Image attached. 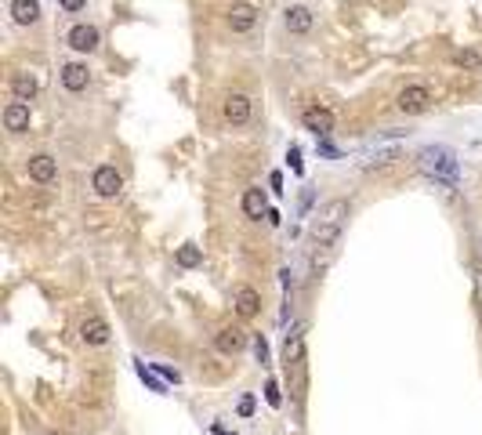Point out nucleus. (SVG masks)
Returning a JSON list of instances; mask_svg holds the SVG:
<instances>
[{
  "label": "nucleus",
  "mask_w": 482,
  "mask_h": 435,
  "mask_svg": "<svg viewBox=\"0 0 482 435\" xmlns=\"http://www.w3.org/2000/svg\"><path fill=\"white\" fill-rule=\"evenodd\" d=\"M345 218H348V203L345 200H330L316 222H312V272H319L326 265V257L333 254L341 239V229H345Z\"/></svg>",
  "instance_id": "nucleus-1"
},
{
  "label": "nucleus",
  "mask_w": 482,
  "mask_h": 435,
  "mask_svg": "<svg viewBox=\"0 0 482 435\" xmlns=\"http://www.w3.org/2000/svg\"><path fill=\"white\" fill-rule=\"evenodd\" d=\"M417 160H421V170L428 174V178L443 182V185H457V156H453V149L428 145V149H421Z\"/></svg>",
  "instance_id": "nucleus-2"
},
{
  "label": "nucleus",
  "mask_w": 482,
  "mask_h": 435,
  "mask_svg": "<svg viewBox=\"0 0 482 435\" xmlns=\"http://www.w3.org/2000/svg\"><path fill=\"white\" fill-rule=\"evenodd\" d=\"M428 105H432V91H428L425 83H406L403 91H399V98H395V109H399V113H406V116L425 113Z\"/></svg>",
  "instance_id": "nucleus-3"
},
{
  "label": "nucleus",
  "mask_w": 482,
  "mask_h": 435,
  "mask_svg": "<svg viewBox=\"0 0 482 435\" xmlns=\"http://www.w3.org/2000/svg\"><path fill=\"white\" fill-rule=\"evenodd\" d=\"M91 189L102 196V200H113V196L123 189V178H120V170L116 167H109V163H102V167H95V174H91Z\"/></svg>",
  "instance_id": "nucleus-4"
},
{
  "label": "nucleus",
  "mask_w": 482,
  "mask_h": 435,
  "mask_svg": "<svg viewBox=\"0 0 482 435\" xmlns=\"http://www.w3.org/2000/svg\"><path fill=\"white\" fill-rule=\"evenodd\" d=\"M98 26H91V22H80V26H73L69 29V36H66V44L73 51H80V55H91L95 48H98Z\"/></svg>",
  "instance_id": "nucleus-5"
},
{
  "label": "nucleus",
  "mask_w": 482,
  "mask_h": 435,
  "mask_svg": "<svg viewBox=\"0 0 482 435\" xmlns=\"http://www.w3.org/2000/svg\"><path fill=\"white\" fill-rule=\"evenodd\" d=\"M301 123L316 138H326L330 130H333V113H330V109H323V105H308L305 113H301Z\"/></svg>",
  "instance_id": "nucleus-6"
},
{
  "label": "nucleus",
  "mask_w": 482,
  "mask_h": 435,
  "mask_svg": "<svg viewBox=\"0 0 482 435\" xmlns=\"http://www.w3.org/2000/svg\"><path fill=\"white\" fill-rule=\"evenodd\" d=\"M258 8L254 4H247V0H236L233 8H228V26H233V33H247V29H254V22H258Z\"/></svg>",
  "instance_id": "nucleus-7"
},
{
  "label": "nucleus",
  "mask_w": 482,
  "mask_h": 435,
  "mask_svg": "<svg viewBox=\"0 0 482 435\" xmlns=\"http://www.w3.org/2000/svg\"><path fill=\"white\" fill-rule=\"evenodd\" d=\"M283 359H287V370H301V363H305V337H301V326H290V330H287Z\"/></svg>",
  "instance_id": "nucleus-8"
},
{
  "label": "nucleus",
  "mask_w": 482,
  "mask_h": 435,
  "mask_svg": "<svg viewBox=\"0 0 482 435\" xmlns=\"http://www.w3.org/2000/svg\"><path fill=\"white\" fill-rule=\"evenodd\" d=\"M221 113H225V120H228V123L243 127V123L250 120V98H247V95H240V91L225 95V102H221Z\"/></svg>",
  "instance_id": "nucleus-9"
},
{
  "label": "nucleus",
  "mask_w": 482,
  "mask_h": 435,
  "mask_svg": "<svg viewBox=\"0 0 482 435\" xmlns=\"http://www.w3.org/2000/svg\"><path fill=\"white\" fill-rule=\"evenodd\" d=\"M80 341L91 344V348L106 344V341H109V323L102 319V316H88V319L80 323Z\"/></svg>",
  "instance_id": "nucleus-10"
},
{
  "label": "nucleus",
  "mask_w": 482,
  "mask_h": 435,
  "mask_svg": "<svg viewBox=\"0 0 482 435\" xmlns=\"http://www.w3.org/2000/svg\"><path fill=\"white\" fill-rule=\"evenodd\" d=\"M312 22H316V15H312V8H305V4H290L287 11H283V26L290 29V33H308L312 29Z\"/></svg>",
  "instance_id": "nucleus-11"
},
{
  "label": "nucleus",
  "mask_w": 482,
  "mask_h": 435,
  "mask_svg": "<svg viewBox=\"0 0 482 435\" xmlns=\"http://www.w3.org/2000/svg\"><path fill=\"white\" fill-rule=\"evenodd\" d=\"M88 80H91V69L83 62H66L62 65V87H66V91H83V87H88Z\"/></svg>",
  "instance_id": "nucleus-12"
},
{
  "label": "nucleus",
  "mask_w": 482,
  "mask_h": 435,
  "mask_svg": "<svg viewBox=\"0 0 482 435\" xmlns=\"http://www.w3.org/2000/svg\"><path fill=\"white\" fill-rule=\"evenodd\" d=\"M26 167H29V178L40 182V185L55 182V174H58V163H55V156H48V152H36V156H29Z\"/></svg>",
  "instance_id": "nucleus-13"
},
{
  "label": "nucleus",
  "mask_w": 482,
  "mask_h": 435,
  "mask_svg": "<svg viewBox=\"0 0 482 435\" xmlns=\"http://www.w3.org/2000/svg\"><path fill=\"white\" fill-rule=\"evenodd\" d=\"M243 344H247V334L240 330V326H225V330H218V337H214V348H218L221 356L243 352Z\"/></svg>",
  "instance_id": "nucleus-14"
},
{
  "label": "nucleus",
  "mask_w": 482,
  "mask_h": 435,
  "mask_svg": "<svg viewBox=\"0 0 482 435\" xmlns=\"http://www.w3.org/2000/svg\"><path fill=\"white\" fill-rule=\"evenodd\" d=\"M4 127L11 130V135H22V130H29V105L26 102H11L4 109Z\"/></svg>",
  "instance_id": "nucleus-15"
},
{
  "label": "nucleus",
  "mask_w": 482,
  "mask_h": 435,
  "mask_svg": "<svg viewBox=\"0 0 482 435\" xmlns=\"http://www.w3.org/2000/svg\"><path fill=\"white\" fill-rule=\"evenodd\" d=\"M40 18V0H11V22L15 26H33Z\"/></svg>",
  "instance_id": "nucleus-16"
},
{
  "label": "nucleus",
  "mask_w": 482,
  "mask_h": 435,
  "mask_svg": "<svg viewBox=\"0 0 482 435\" xmlns=\"http://www.w3.org/2000/svg\"><path fill=\"white\" fill-rule=\"evenodd\" d=\"M258 309H261V294L254 287H240L236 290V312L243 319H250V316H258Z\"/></svg>",
  "instance_id": "nucleus-17"
},
{
  "label": "nucleus",
  "mask_w": 482,
  "mask_h": 435,
  "mask_svg": "<svg viewBox=\"0 0 482 435\" xmlns=\"http://www.w3.org/2000/svg\"><path fill=\"white\" fill-rule=\"evenodd\" d=\"M11 91H15V102H26V105H29V98L40 91V83H36L33 73H18V76L11 80Z\"/></svg>",
  "instance_id": "nucleus-18"
},
{
  "label": "nucleus",
  "mask_w": 482,
  "mask_h": 435,
  "mask_svg": "<svg viewBox=\"0 0 482 435\" xmlns=\"http://www.w3.org/2000/svg\"><path fill=\"white\" fill-rule=\"evenodd\" d=\"M243 214H247V218L268 214V203H265V192H261V189H247V192H243Z\"/></svg>",
  "instance_id": "nucleus-19"
},
{
  "label": "nucleus",
  "mask_w": 482,
  "mask_h": 435,
  "mask_svg": "<svg viewBox=\"0 0 482 435\" xmlns=\"http://www.w3.org/2000/svg\"><path fill=\"white\" fill-rule=\"evenodd\" d=\"M174 261L181 269H196L200 261H203V250L196 247V243H185V247H178V254H174Z\"/></svg>",
  "instance_id": "nucleus-20"
},
{
  "label": "nucleus",
  "mask_w": 482,
  "mask_h": 435,
  "mask_svg": "<svg viewBox=\"0 0 482 435\" xmlns=\"http://www.w3.org/2000/svg\"><path fill=\"white\" fill-rule=\"evenodd\" d=\"M138 377H142L145 384H149L153 392H160V396H163V392H167V381H163V377H156V370H149V366H145V363H138Z\"/></svg>",
  "instance_id": "nucleus-21"
},
{
  "label": "nucleus",
  "mask_w": 482,
  "mask_h": 435,
  "mask_svg": "<svg viewBox=\"0 0 482 435\" xmlns=\"http://www.w3.org/2000/svg\"><path fill=\"white\" fill-rule=\"evenodd\" d=\"M453 62H457V65H464V69H478V65H482L478 51H471V48H460V51H453Z\"/></svg>",
  "instance_id": "nucleus-22"
},
{
  "label": "nucleus",
  "mask_w": 482,
  "mask_h": 435,
  "mask_svg": "<svg viewBox=\"0 0 482 435\" xmlns=\"http://www.w3.org/2000/svg\"><path fill=\"white\" fill-rule=\"evenodd\" d=\"M265 403H268V406H280V403H283V396H280V381H268V384H265Z\"/></svg>",
  "instance_id": "nucleus-23"
},
{
  "label": "nucleus",
  "mask_w": 482,
  "mask_h": 435,
  "mask_svg": "<svg viewBox=\"0 0 482 435\" xmlns=\"http://www.w3.org/2000/svg\"><path fill=\"white\" fill-rule=\"evenodd\" d=\"M254 356H258V363H261V366H268V344H265V337H261V334L254 337Z\"/></svg>",
  "instance_id": "nucleus-24"
},
{
  "label": "nucleus",
  "mask_w": 482,
  "mask_h": 435,
  "mask_svg": "<svg viewBox=\"0 0 482 435\" xmlns=\"http://www.w3.org/2000/svg\"><path fill=\"white\" fill-rule=\"evenodd\" d=\"M156 374H160L163 381H174V384L181 381V374H178V370H171V366H163V363H156Z\"/></svg>",
  "instance_id": "nucleus-25"
},
{
  "label": "nucleus",
  "mask_w": 482,
  "mask_h": 435,
  "mask_svg": "<svg viewBox=\"0 0 482 435\" xmlns=\"http://www.w3.org/2000/svg\"><path fill=\"white\" fill-rule=\"evenodd\" d=\"M287 160H290V167H294V170L301 174V149H298V145H290V152H287Z\"/></svg>",
  "instance_id": "nucleus-26"
},
{
  "label": "nucleus",
  "mask_w": 482,
  "mask_h": 435,
  "mask_svg": "<svg viewBox=\"0 0 482 435\" xmlns=\"http://www.w3.org/2000/svg\"><path fill=\"white\" fill-rule=\"evenodd\" d=\"M58 4L66 8V11H83V8H88V0H58Z\"/></svg>",
  "instance_id": "nucleus-27"
},
{
  "label": "nucleus",
  "mask_w": 482,
  "mask_h": 435,
  "mask_svg": "<svg viewBox=\"0 0 482 435\" xmlns=\"http://www.w3.org/2000/svg\"><path fill=\"white\" fill-rule=\"evenodd\" d=\"M240 413H243V417H250V413H254V399H250V396L240 399Z\"/></svg>",
  "instance_id": "nucleus-28"
},
{
  "label": "nucleus",
  "mask_w": 482,
  "mask_h": 435,
  "mask_svg": "<svg viewBox=\"0 0 482 435\" xmlns=\"http://www.w3.org/2000/svg\"><path fill=\"white\" fill-rule=\"evenodd\" d=\"M48 435H62V431H48Z\"/></svg>",
  "instance_id": "nucleus-29"
}]
</instances>
